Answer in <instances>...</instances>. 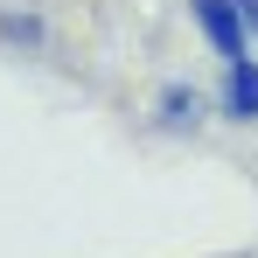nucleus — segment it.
Returning <instances> with one entry per match:
<instances>
[{
    "mask_svg": "<svg viewBox=\"0 0 258 258\" xmlns=\"http://www.w3.org/2000/svg\"><path fill=\"white\" fill-rule=\"evenodd\" d=\"M147 119H154V133H168V140H196L216 119V91L196 84V77H168V84H154Z\"/></svg>",
    "mask_w": 258,
    "mask_h": 258,
    "instance_id": "nucleus-1",
    "label": "nucleus"
},
{
    "mask_svg": "<svg viewBox=\"0 0 258 258\" xmlns=\"http://www.w3.org/2000/svg\"><path fill=\"white\" fill-rule=\"evenodd\" d=\"M188 21H196V35L216 49V63H237V56H251V28H244L237 0H188Z\"/></svg>",
    "mask_w": 258,
    "mask_h": 258,
    "instance_id": "nucleus-2",
    "label": "nucleus"
},
{
    "mask_svg": "<svg viewBox=\"0 0 258 258\" xmlns=\"http://www.w3.org/2000/svg\"><path fill=\"white\" fill-rule=\"evenodd\" d=\"M210 91H216V119L223 126H258V49L237 56V63H223Z\"/></svg>",
    "mask_w": 258,
    "mask_h": 258,
    "instance_id": "nucleus-3",
    "label": "nucleus"
},
{
    "mask_svg": "<svg viewBox=\"0 0 258 258\" xmlns=\"http://www.w3.org/2000/svg\"><path fill=\"white\" fill-rule=\"evenodd\" d=\"M0 42L21 49V56H42V49H49V14H42V7H14V0H7V7H0Z\"/></svg>",
    "mask_w": 258,
    "mask_h": 258,
    "instance_id": "nucleus-4",
    "label": "nucleus"
},
{
    "mask_svg": "<svg viewBox=\"0 0 258 258\" xmlns=\"http://www.w3.org/2000/svg\"><path fill=\"white\" fill-rule=\"evenodd\" d=\"M237 14H244V28H251V49H258V0H237Z\"/></svg>",
    "mask_w": 258,
    "mask_h": 258,
    "instance_id": "nucleus-5",
    "label": "nucleus"
}]
</instances>
